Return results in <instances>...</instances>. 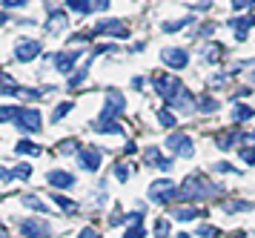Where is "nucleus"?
<instances>
[{"label":"nucleus","instance_id":"de8ad7c7","mask_svg":"<svg viewBox=\"0 0 255 238\" xmlns=\"http://www.w3.org/2000/svg\"><path fill=\"white\" fill-rule=\"evenodd\" d=\"M232 238H244V236H232Z\"/></svg>","mask_w":255,"mask_h":238},{"label":"nucleus","instance_id":"ea45409f","mask_svg":"<svg viewBox=\"0 0 255 238\" xmlns=\"http://www.w3.org/2000/svg\"><path fill=\"white\" fill-rule=\"evenodd\" d=\"M78 238H98V233H95L92 227H83L81 233H78Z\"/></svg>","mask_w":255,"mask_h":238},{"label":"nucleus","instance_id":"473e14b6","mask_svg":"<svg viewBox=\"0 0 255 238\" xmlns=\"http://www.w3.org/2000/svg\"><path fill=\"white\" fill-rule=\"evenodd\" d=\"M166 233H169V221H166V218H158V221H155V236L163 238Z\"/></svg>","mask_w":255,"mask_h":238},{"label":"nucleus","instance_id":"c03bdc74","mask_svg":"<svg viewBox=\"0 0 255 238\" xmlns=\"http://www.w3.org/2000/svg\"><path fill=\"white\" fill-rule=\"evenodd\" d=\"M0 238H9V230L3 227V224H0Z\"/></svg>","mask_w":255,"mask_h":238},{"label":"nucleus","instance_id":"72a5a7b5","mask_svg":"<svg viewBox=\"0 0 255 238\" xmlns=\"http://www.w3.org/2000/svg\"><path fill=\"white\" fill-rule=\"evenodd\" d=\"M124 238H143V227H140V224H132V227L124 233Z\"/></svg>","mask_w":255,"mask_h":238},{"label":"nucleus","instance_id":"dca6fc26","mask_svg":"<svg viewBox=\"0 0 255 238\" xmlns=\"http://www.w3.org/2000/svg\"><path fill=\"white\" fill-rule=\"evenodd\" d=\"M230 26L235 29V37H238V40H247V29L255 26V14H250V17H232Z\"/></svg>","mask_w":255,"mask_h":238},{"label":"nucleus","instance_id":"6e6552de","mask_svg":"<svg viewBox=\"0 0 255 238\" xmlns=\"http://www.w3.org/2000/svg\"><path fill=\"white\" fill-rule=\"evenodd\" d=\"M20 233L26 238H49L52 236V227H49L46 221H40V218H23L20 221Z\"/></svg>","mask_w":255,"mask_h":238},{"label":"nucleus","instance_id":"4468645a","mask_svg":"<svg viewBox=\"0 0 255 238\" xmlns=\"http://www.w3.org/2000/svg\"><path fill=\"white\" fill-rule=\"evenodd\" d=\"M78 57H81V52H75V49H66V52H58V55H55V69L66 75V72H72V66L78 63Z\"/></svg>","mask_w":255,"mask_h":238},{"label":"nucleus","instance_id":"423d86ee","mask_svg":"<svg viewBox=\"0 0 255 238\" xmlns=\"http://www.w3.org/2000/svg\"><path fill=\"white\" fill-rule=\"evenodd\" d=\"M166 147H169V152L181 155V158H192V152H195V147H192V138L184 135V132H172V135L166 138Z\"/></svg>","mask_w":255,"mask_h":238},{"label":"nucleus","instance_id":"b1692460","mask_svg":"<svg viewBox=\"0 0 255 238\" xmlns=\"http://www.w3.org/2000/svg\"><path fill=\"white\" fill-rule=\"evenodd\" d=\"M66 6H69V9L75 11V14H89V11L95 9L89 0H66Z\"/></svg>","mask_w":255,"mask_h":238},{"label":"nucleus","instance_id":"7ed1b4c3","mask_svg":"<svg viewBox=\"0 0 255 238\" xmlns=\"http://www.w3.org/2000/svg\"><path fill=\"white\" fill-rule=\"evenodd\" d=\"M124 109H127V101H124V95L121 92H106V103L104 109H101V124H106V121H118V115H124Z\"/></svg>","mask_w":255,"mask_h":238},{"label":"nucleus","instance_id":"ddd939ff","mask_svg":"<svg viewBox=\"0 0 255 238\" xmlns=\"http://www.w3.org/2000/svg\"><path fill=\"white\" fill-rule=\"evenodd\" d=\"M46 181L55 187V190H69V187H75V175L66 170H52L46 175Z\"/></svg>","mask_w":255,"mask_h":238},{"label":"nucleus","instance_id":"09e8293b","mask_svg":"<svg viewBox=\"0 0 255 238\" xmlns=\"http://www.w3.org/2000/svg\"><path fill=\"white\" fill-rule=\"evenodd\" d=\"M253 141H255V132H253Z\"/></svg>","mask_w":255,"mask_h":238},{"label":"nucleus","instance_id":"a19ab883","mask_svg":"<svg viewBox=\"0 0 255 238\" xmlns=\"http://www.w3.org/2000/svg\"><path fill=\"white\" fill-rule=\"evenodd\" d=\"M215 170H218V172H235V170H232V164H227V161L215 164Z\"/></svg>","mask_w":255,"mask_h":238},{"label":"nucleus","instance_id":"412c9836","mask_svg":"<svg viewBox=\"0 0 255 238\" xmlns=\"http://www.w3.org/2000/svg\"><path fill=\"white\" fill-rule=\"evenodd\" d=\"M92 129H95V132H112V135H124V126L118 124V121H106V124L95 121Z\"/></svg>","mask_w":255,"mask_h":238},{"label":"nucleus","instance_id":"9b49d317","mask_svg":"<svg viewBox=\"0 0 255 238\" xmlns=\"http://www.w3.org/2000/svg\"><path fill=\"white\" fill-rule=\"evenodd\" d=\"M143 164L158 167L161 172H169V170H172V158H163L158 147H146V152H143Z\"/></svg>","mask_w":255,"mask_h":238},{"label":"nucleus","instance_id":"20e7f679","mask_svg":"<svg viewBox=\"0 0 255 238\" xmlns=\"http://www.w3.org/2000/svg\"><path fill=\"white\" fill-rule=\"evenodd\" d=\"M175 195H178V187H175L169 178H161V181L149 184V198L155 201V204H169Z\"/></svg>","mask_w":255,"mask_h":238},{"label":"nucleus","instance_id":"cd10ccee","mask_svg":"<svg viewBox=\"0 0 255 238\" xmlns=\"http://www.w3.org/2000/svg\"><path fill=\"white\" fill-rule=\"evenodd\" d=\"M20 201H23L26 207H32V210H37V213H40V216H46V204H40V201H37L35 195H23V198H20Z\"/></svg>","mask_w":255,"mask_h":238},{"label":"nucleus","instance_id":"e433bc0d","mask_svg":"<svg viewBox=\"0 0 255 238\" xmlns=\"http://www.w3.org/2000/svg\"><path fill=\"white\" fill-rule=\"evenodd\" d=\"M241 158L247 161V164H255V147H247V149H241Z\"/></svg>","mask_w":255,"mask_h":238},{"label":"nucleus","instance_id":"79ce46f5","mask_svg":"<svg viewBox=\"0 0 255 238\" xmlns=\"http://www.w3.org/2000/svg\"><path fill=\"white\" fill-rule=\"evenodd\" d=\"M198 236H215V230H212V227H201V230H198Z\"/></svg>","mask_w":255,"mask_h":238},{"label":"nucleus","instance_id":"393cba45","mask_svg":"<svg viewBox=\"0 0 255 238\" xmlns=\"http://www.w3.org/2000/svg\"><path fill=\"white\" fill-rule=\"evenodd\" d=\"M195 109L198 112H204V115H209V112H218V101H215V98H201V101L195 103Z\"/></svg>","mask_w":255,"mask_h":238},{"label":"nucleus","instance_id":"58836bf2","mask_svg":"<svg viewBox=\"0 0 255 238\" xmlns=\"http://www.w3.org/2000/svg\"><path fill=\"white\" fill-rule=\"evenodd\" d=\"M129 221V224H143V216L140 213H129V216H124Z\"/></svg>","mask_w":255,"mask_h":238},{"label":"nucleus","instance_id":"f03ea898","mask_svg":"<svg viewBox=\"0 0 255 238\" xmlns=\"http://www.w3.org/2000/svg\"><path fill=\"white\" fill-rule=\"evenodd\" d=\"M152 86L158 89V95L163 98L166 106L178 98V92L184 89V83H181L178 78H172V75H152Z\"/></svg>","mask_w":255,"mask_h":238},{"label":"nucleus","instance_id":"6ab92c4d","mask_svg":"<svg viewBox=\"0 0 255 238\" xmlns=\"http://www.w3.org/2000/svg\"><path fill=\"white\" fill-rule=\"evenodd\" d=\"M92 60H95V55H89V57H86V63H83V66L69 78V86H72V89H75V86H81L83 80H86V75H89V66H92Z\"/></svg>","mask_w":255,"mask_h":238},{"label":"nucleus","instance_id":"f257e3e1","mask_svg":"<svg viewBox=\"0 0 255 238\" xmlns=\"http://www.w3.org/2000/svg\"><path fill=\"white\" fill-rule=\"evenodd\" d=\"M209 195H215V187L207 178H201V175H189L175 198H181V201H198V198H209Z\"/></svg>","mask_w":255,"mask_h":238},{"label":"nucleus","instance_id":"bb28decb","mask_svg":"<svg viewBox=\"0 0 255 238\" xmlns=\"http://www.w3.org/2000/svg\"><path fill=\"white\" fill-rule=\"evenodd\" d=\"M72 106H75L72 101H63L58 109H52V124H58V121H60V118H63L66 112H72Z\"/></svg>","mask_w":255,"mask_h":238},{"label":"nucleus","instance_id":"4be33fe9","mask_svg":"<svg viewBox=\"0 0 255 238\" xmlns=\"http://www.w3.org/2000/svg\"><path fill=\"white\" fill-rule=\"evenodd\" d=\"M253 106H244V103H235V109H232V121L235 124H244V121H250L253 118Z\"/></svg>","mask_w":255,"mask_h":238},{"label":"nucleus","instance_id":"39448f33","mask_svg":"<svg viewBox=\"0 0 255 238\" xmlns=\"http://www.w3.org/2000/svg\"><path fill=\"white\" fill-rule=\"evenodd\" d=\"M17 129H23V132H40V112L37 109H32V106H20V112H17V118L12 121Z\"/></svg>","mask_w":255,"mask_h":238},{"label":"nucleus","instance_id":"7c9ffc66","mask_svg":"<svg viewBox=\"0 0 255 238\" xmlns=\"http://www.w3.org/2000/svg\"><path fill=\"white\" fill-rule=\"evenodd\" d=\"M66 17H63V11L60 9H49V29H55V26H63Z\"/></svg>","mask_w":255,"mask_h":238},{"label":"nucleus","instance_id":"49530a36","mask_svg":"<svg viewBox=\"0 0 255 238\" xmlns=\"http://www.w3.org/2000/svg\"><path fill=\"white\" fill-rule=\"evenodd\" d=\"M175 238H192V236H186V233H181V236H175Z\"/></svg>","mask_w":255,"mask_h":238},{"label":"nucleus","instance_id":"2f4dec72","mask_svg":"<svg viewBox=\"0 0 255 238\" xmlns=\"http://www.w3.org/2000/svg\"><path fill=\"white\" fill-rule=\"evenodd\" d=\"M218 57H221V46H207V49H204V60H207V63H215Z\"/></svg>","mask_w":255,"mask_h":238},{"label":"nucleus","instance_id":"5701e85b","mask_svg":"<svg viewBox=\"0 0 255 238\" xmlns=\"http://www.w3.org/2000/svg\"><path fill=\"white\" fill-rule=\"evenodd\" d=\"M14 152H17V155H32V158H35V155H40V147H37L35 141L26 138V141H20V144L14 147Z\"/></svg>","mask_w":255,"mask_h":238},{"label":"nucleus","instance_id":"c756f323","mask_svg":"<svg viewBox=\"0 0 255 238\" xmlns=\"http://www.w3.org/2000/svg\"><path fill=\"white\" fill-rule=\"evenodd\" d=\"M189 23H192V17H181V20H166L163 23V32H178V29H184V26H189Z\"/></svg>","mask_w":255,"mask_h":238},{"label":"nucleus","instance_id":"0eeeda50","mask_svg":"<svg viewBox=\"0 0 255 238\" xmlns=\"http://www.w3.org/2000/svg\"><path fill=\"white\" fill-rule=\"evenodd\" d=\"M101 161H104V152L98 147H81L78 149V167L86 172H95L101 167Z\"/></svg>","mask_w":255,"mask_h":238},{"label":"nucleus","instance_id":"a18cd8bd","mask_svg":"<svg viewBox=\"0 0 255 238\" xmlns=\"http://www.w3.org/2000/svg\"><path fill=\"white\" fill-rule=\"evenodd\" d=\"M6 17H9V14H6V11H0V26H3V23H6Z\"/></svg>","mask_w":255,"mask_h":238},{"label":"nucleus","instance_id":"4c0bfd02","mask_svg":"<svg viewBox=\"0 0 255 238\" xmlns=\"http://www.w3.org/2000/svg\"><path fill=\"white\" fill-rule=\"evenodd\" d=\"M26 3H29V0H3V9H20Z\"/></svg>","mask_w":255,"mask_h":238},{"label":"nucleus","instance_id":"f3484780","mask_svg":"<svg viewBox=\"0 0 255 238\" xmlns=\"http://www.w3.org/2000/svg\"><path fill=\"white\" fill-rule=\"evenodd\" d=\"M215 147L224 149V152H227V149H235V147H238V129H230V132L218 135V138H215Z\"/></svg>","mask_w":255,"mask_h":238},{"label":"nucleus","instance_id":"37998d69","mask_svg":"<svg viewBox=\"0 0 255 238\" xmlns=\"http://www.w3.org/2000/svg\"><path fill=\"white\" fill-rule=\"evenodd\" d=\"M95 9H109V0H95Z\"/></svg>","mask_w":255,"mask_h":238},{"label":"nucleus","instance_id":"c9c22d12","mask_svg":"<svg viewBox=\"0 0 255 238\" xmlns=\"http://www.w3.org/2000/svg\"><path fill=\"white\" fill-rule=\"evenodd\" d=\"M232 6H235L238 11H244V9H253L255 0H232Z\"/></svg>","mask_w":255,"mask_h":238},{"label":"nucleus","instance_id":"f704fd0d","mask_svg":"<svg viewBox=\"0 0 255 238\" xmlns=\"http://www.w3.org/2000/svg\"><path fill=\"white\" fill-rule=\"evenodd\" d=\"M115 178L118 181H127L129 178V167L127 164H115Z\"/></svg>","mask_w":255,"mask_h":238},{"label":"nucleus","instance_id":"a211bd4d","mask_svg":"<svg viewBox=\"0 0 255 238\" xmlns=\"http://www.w3.org/2000/svg\"><path fill=\"white\" fill-rule=\"evenodd\" d=\"M169 216H172L175 221H192V218L204 216V213H198L195 207H178V210H169Z\"/></svg>","mask_w":255,"mask_h":238},{"label":"nucleus","instance_id":"9d476101","mask_svg":"<svg viewBox=\"0 0 255 238\" xmlns=\"http://www.w3.org/2000/svg\"><path fill=\"white\" fill-rule=\"evenodd\" d=\"M37 55H40V43H37V40H17V46H14V57H17L20 63L35 60Z\"/></svg>","mask_w":255,"mask_h":238},{"label":"nucleus","instance_id":"1a4fd4ad","mask_svg":"<svg viewBox=\"0 0 255 238\" xmlns=\"http://www.w3.org/2000/svg\"><path fill=\"white\" fill-rule=\"evenodd\" d=\"M92 34H109V37H127L129 26L124 20H98L95 23Z\"/></svg>","mask_w":255,"mask_h":238},{"label":"nucleus","instance_id":"aec40b11","mask_svg":"<svg viewBox=\"0 0 255 238\" xmlns=\"http://www.w3.org/2000/svg\"><path fill=\"white\" fill-rule=\"evenodd\" d=\"M49 198H52V204L55 207L66 210V213H75V210H78V204H75L72 198H66V195H60V193H49Z\"/></svg>","mask_w":255,"mask_h":238},{"label":"nucleus","instance_id":"c85d7f7f","mask_svg":"<svg viewBox=\"0 0 255 238\" xmlns=\"http://www.w3.org/2000/svg\"><path fill=\"white\" fill-rule=\"evenodd\" d=\"M158 121H161V126H166V129L178 126V121H175V115L169 112V109H161V112H158Z\"/></svg>","mask_w":255,"mask_h":238},{"label":"nucleus","instance_id":"f8f14e48","mask_svg":"<svg viewBox=\"0 0 255 238\" xmlns=\"http://www.w3.org/2000/svg\"><path fill=\"white\" fill-rule=\"evenodd\" d=\"M163 63L169 69H184L189 63V55H186V49H163Z\"/></svg>","mask_w":255,"mask_h":238},{"label":"nucleus","instance_id":"2eb2a0df","mask_svg":"<svg viewBox=\"0 0 255 238\" xmlns=\"http://www.w3.org/2000/svg\"><path fill=\"white\" fill-rule=\"evenodd\" d=\"M14 178H32V164H17L12 170L0 167V181H14Z\"/></svg>","mask_w":255,"mask_h":238},{"label":"nucleus","instance_id":"a878e982","mask_svg":"<svg viewBox=\"0 0 255 238\" xmlns=\"http://www.w3.org/2000/svg\"><path fill=\"white\" fill-rule=\"evenodd\" d=\"M17 112H20V106H0V124H9V121H14V118H17Z\"/></svg>","mask_w":255,"mask_h":238}]
</instances>
